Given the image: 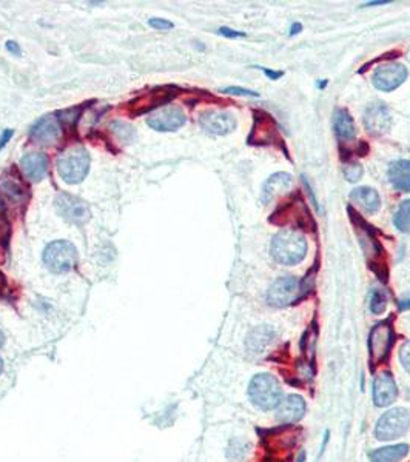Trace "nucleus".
<instances>
[{"instance_id":"1","label":"nucleus","mask_w":410,"mask_h":462,"mask_svg":"<svg viewBox=\"0 0 410 462\" xmlns=\"http://www.w3.org/2000/svg\"><path fill=\"white\" fill-rule=\"evenodd\" d=\"M248 399L261 411L274 410L283 399V388L270 373L255 374L248 384Z\"/></svg>"},{"instance_id":"2","label":"nucleus","mask_w":410,"mask_h":462,"mask_svg":"<svg viewBox=\"0 0 410 462\" xmlns=\"http://www.w3.org/2000/svg\"><path fill=\"white\" fill-rule=\"evenodd\" d=\"M272 256L283 265L299 264L307 255V240L304 234L295 230L279 231L272 240Z\"/></svg>"},{"instance_id":"3","label":"nucleus","mask_w":410,"mask_h":462,"mask_svg":"<svg viewBox=\"0 0 410 462\" xmlns=\"http://www.w3.org/2000/svg\"><path fill=\"white\" fill-rule=\"evenodd\" d=\"M90 170V154L85 148H71L57 159L59 176L66 183L82 182Z\"/></svg>"},{"instance_id":"4","label":"nucleus","mask_w":410,"mask_h":462,"mask_svg":"<svg viewBox=\"0 0 410 462\" xmlns=\"http://www.w3.org/2000/svg\"><path fill=\"white\" fill-rule=\"evenodd\" d=\"M410 430V410L398 407L385 411L378 419L375 436L378 441H394Z\"/></svg>"},{"instance_id":"5","label":"nucleus","mask_w":410,"mask_h":462,"mask_svg":"<svg viewBox=\"0 0 410 462\" xmlns=\"http://www.w3.org/2000/svg\"><path fill=\"white\" fill-rule=\"evenodd\" d=\"M44 262L53 273H66L77 264V250L68 240H54L44 251Z\"/></svg>"},{"instance_id":"6","label":"nucleus","mask_w":410,"mask_h":462,"mask_svg":"<svg viewBox=\"0 0 410 462\" xmlns=\"http://www.w3.org/2000/svg\"><path fill=\"white\" fill-rule=\"evenodd\" d=\"M395 335L394 329H392L390 322H379L373 326L369 337V351H370V361L372 367L383 363L392 350L394 345Z\"/></svg>"},{"instance_id":"7","label":"nucleus","mask_w":410,"mask_h":462,"mask_svg":"<svg viewBox=\"0 0 410 462\" xmlns=\"http://www.w3.org/2000/svg\"><path fill=\"white\" fill-rule=\"evenodd\" d=\"M57 213L71 224H85L91 218L90 207L81 197L70 193H60L56 197Z\"/></svg>"},{"instance_id":"8","label":"nucleus","mask_w":410,"mask_h":462,"mask_svg":"<svg viewBox=\"0 0 410 462\" xmlns=\"http://www.w3.org/2000/svg\"><path fill=\"white\" fill-rule=\"evenodd\" d=\"M407 74V68L401 64H385L376 68L372 82L379 91L390 92L404 84Z\"/></svg>"},{"instance_id":"9","label":"nucleus","mask_w":410,"mask_h":462,"mask_svg":"<svg viewBox=\"0 0 410 462\" xmlns=\"http://www.w3.org/2000/svg\"><path fill=\"white\" fill-rule=\"evenodd\" d=\"M187 117L183 114V111L179 107H164L161 110H157L156 113H153L149 119H146V123L149 127L156 129V131L161 133H168V131H176L179 129L183 123H185Z\"/></svg>"},{"instance_id":"10","label":"nucleus","mask_w":410,"mask_h":462,"mask_svg":"<svg viewBox=\"0 0 410 462\" xmlns=\"http://www.w3.org/2000/svg\"><path fill=\"white\" fill-rule=\"evenodd\" d=\"M299 283L293 276H283L274 281L267 293V302L272 307H287L296 299Z\"/></svg>"},{"instance_id":"11","label":"nucleus","mask_w":410,"mask_h":462,"mask_svg":"<svg viewBox=\"0 0 410 462\" xmlns=\"http://www.w3.org/2000/svg\"><path fill=\"white\" fill-rule=\"evenodd\" d=\"M372 398L373 404L379 409H385V407H390L395 402L398 398V385L390 372L379 373L373 381Z\"/></svg>"},{"instance_id":"12","label":"nucleus","mask_w":410,"mask_h":462,"mask_svg":"<svg viewBox=\"0 0 410 462\" xmlns=\"http://www.w3.org/2000/svg\"><path fill=\"white\" fill-rule=\"evenodd\" d=\"M199 125L210 134L225 136L236 128V119L227 111H205L199 116Z\"/></svg>"},{"instance_id":"13","label":"nucleus","mask_w":410,"mask_h":462,"mask_svg":"<svg viewBox=\"0 0 410 462\" xmlns=\"http://www.w3.org/2000/svg\"><path fill=\"white\" fill-rule=\"evenodd\" d=\"M389 108L383 102L370 103L364 113V127L370 134H383L390 128Z\"/></svg>"},{"instance_id":"14","label":"nucleus","mask_w":410,"mask_h":462,"mask_svg":"<svg viewBox=\"0 0 410 462\" xmlns=\"http://www.w3.org/2000/svg\"><path fill=\"white\" fill-rule=\"evenodd\" d=\"M60 134V122L54 116H45L29 129V138L39 145H51Z\"/></svg>"},{"instance_id":"15","label":"nucleus","mask_w":410,"mask_h":462,"mask_svg":"<svg viewBox=\"0 0 410 462\" xmlns=\"http://www.w3.org/2000/svg\"><path fill=\"white\" fill-rule=\"evenodd\" d=\"M305 415V400L298 394H289L281 399L277 407V421L281 424H296Z\"/></svg>"},{"instance_id":"16","label":"nucleus","mask_w":410,"mask_h":462,"mask_svg":"<svg viewBox=\"0 0 410 462\" xmlns=\"http://www.w3.org/2000/svg\"><path fill=\"white\" fill-rule=\"evenodd\" d=\"M277 134L278 129L274 120L268 114L258 111V113H256L253 131L248 138V144H258V145L272 144V142L277 140Z\"/></svg>"},{"instance_id":"17","label":"nucleus","mask_w":410,"mask_h":462,"mask_svg":"<svg viewBox=\"0 0 410 462\" xmlns=\"http://www.w3.org/2000/svg\"><path fill=\"white\" fill-rule=\"evenodd\" d=\"M277 337V331L270 325H258L248 333L246 339L247 350L253 355H261L270 347Z\"/></svg>"},{"instance_id":"18","label":"nucleus","mask_w":410,"mask_h":462,"mask_svg":"<svg viewBox=\"0 0 410 462\" xmlns=\"http://www.w3.org/2000/svg\"><path fill=\"white\" fill-rule=\"evenodd\" d=\"M22 170L33 182H40L48 171V157L42 153H28L21 159Z\"/></svg>"},{"instance_id":"19","label":"nucleus","mask_w":410,"mask_h":462,"mask_svg":"<svg viewBox=\"0 0 410 462\" xmlns=\"http://www.w3.org/2000/svg\"><path fill=\"white\" fill-rule=\"evenodd\" d=\"M292 176L289 172H277L267 179V182L262 187L261 199L264 203H270L273 199H277L278 196L285 193L292 185Z\"/></svg>"},{"instance_id":"20","label":"nucleus","mask_w":410,"mask_h":462,"mask_svg":"<svg viewBox=\"0 0 410 462\" xmlns=\"http://www.w3.org/2000/svg\"><path fill=\"white\" fill-rule=\"evenodd\" d=\"M389 181L398 191H410V160L401 159L392 162L389 166Z\"/></svg>"},{"instance_id":"21","label":"nucleus","mask_w":410,"mask_h":462,"mask_svg":"<svg viewBox=\"0 0 410 462\" xmlns=\"http://www.w3.org/2000/svg\"><path fill=\"white\" fill-rule=\"evenodd\" d=\"M350 199L357 203L358 207L363 208L366 213H376L379 209V205H381V199H379L376 190H373L370 187L355 188L350 193Z\"/></svg>"},{"instance_id":"22","label":"nucleus","mask_w":410,"mask_h":462,"mask_svg":"<svg viewBox=\"0 0 410 462\" xmlns=\"http://www.w3.org/2000/svg\"><path fill=\"white\" fill-rule=\"evenodd\" d=\"M409 454L407 444H396V446L381 447L369 453L370 462H400Z\"/></svg>"},{"instance_id":"23","label":"nucleus","mask_w":410,"mask_h":462,"mask_svg":"<svg viewBox=\"0 0 410 462\" xmlns=\"http://www.w3.org/2000/svg\"><path fill=\"white\" fill-rule=\"evenodd\" d=\"M333 128L336 136L342 140H352L355 138V134H357V128H355V122L350 113L342 108H338L335 111Z\"/></svg>"},{"instance_id":"24","label":"nucleus","mask_w":410,"mask_h":462,"mask_svg":"<svg viewBox=\"0 0 410 462\" xmlns=\"http://www.w3.org/2000/svg\"><path fill=\"white\" fill-rule=\"evenodd\" d=\"M0 188L5 194L8 196V199L11 202H17L21 203L22 201L27 199V188L17 181L16 177H3L2 182H0Z\"/></svg>"},{"instance_id":"25","label":"nucleus","mask_w":410,"mask_h":462,"mask_svg":"<svg viewBox=\"0 0 410 462\" xmlns=\"http://www.w3.org/2000/svg\"><path fill=\"white\" fill-rule=\"evenodd\" d=\"M396 230L402 233H410V199L404 201L394 218Z\"/></svg>"},{"instance_id":"26","label":"nucleus","mask_w":410,"mask_h":462,"mask_svg":"<svg viewBox=\"0 0 410 462\" xmlns=\"http://www.w3.org/2000/svg\"><path fill=\"white\" fill-rule=\"evenodd\" d=\"M250 444L244 439H240V437H235L231 439L229 447H227V458L231 461H240L244 456L248 453Z\"/></svg>"},{"instance_id":"27","label":"nucleus","mask_w":410,"mask_h":462,"mask_svg":"<svg viewBox=\"0 0 410 462\" xmlns=\"http://www.w3.org/2000/svg\"><path fill=\"white\" fill-rule=\"evenodd\" d=\"M387 294L383 290H373L370 293V302H369V307H370V311L373 314H381L385 311V308H387Z\"/></svg>"},{"instance_id":"28","label":"nucleus","mask_w":410,"mask_h":462,"mask_svg":"<svg viewBox=\"0 0 410 462\" xmlns=\"http://www.w3.org/2000/svg\"><path fill=\"white\" fill-rule=\"evenodd\" d=\"M342 172H344V177L348 182H357L363 176V166L357 162H348L344 165Z\"/></svg>"},{"instance_id":"29","label":"nucleus","mask_w":410,"mask_h":462,"mask_svg":"<svg viewBox=\"0 0 410 462\" xmlns=\"http://www.w3.org/2000/svg\"><path fill=\"white\" fill-rule=\"evenodd\" d=\"M11 236V225L7 216L0 213V244L7 245Z\"/></svg>"},{"instance_id":"30","label":"nucleus","mask_w":410,"mask_h":462,"mask_svg":"<svg viewBox=\"0 0 410 462\" xmlns=\"http://www.w3.org/2000/svg\"><path fill=\"white\" fill-rule=\"evenodd\" d=\"M112 127H113L114 131L119 134V138H120V139H124V140H130V139H131V136H133V129H131V127H128L127 123H122V122H114Z\"/></svg>"},{"instance_id":"31","label":"nucleus","mask_w":410,"mask_h":462,"mask_svg":"<svg viewBox=\"0 0 410 462\" xmlns=\"http://www.w3.org/2000/svg\"><path fill=\"white\" fill-rule=\"evenodd\" d=\"M400 361L406 372L410 374V341L402 345L400 350Z\"/></svg>"},{"instance_id":"32","label":"nucleus","mask_w":410,"mask_h":462,"mask_svg":"<svg viewBox=\"0 0 410 462\" xmlns=\"http://www.w3.org/2000/svg\"><path fill=\"white\" fill-rule=\"evenodd\" d=\"M149 23H150L151 28L159 29V31H167V29L173 28V23L168 22V21H165V18H151V21Z\"/></svg>"},{"instance_id":"33","label":"nucleus","mask_w":410,"mask_h":462,"mask_svg":"<svg viewBox=\"0 0 410 462\" xmlns=\"http://www.w3.org/2000/svg\"><path fill=\"white\" fill-rule=\"evenodd\" d=\"M225 92H229V94H235V96H253V97H258L259 94L255 91H250L246 88H238V86H229V88L224 90Z\"/></svg>"},{"instance_id":"34","label":"nucleus","mask_w":410,"mask_h":462,"mask_svg":"<svg viewBox=\"0 0 410 462\" xmlns=\"http://www.w3.org/2000/svg\"><path fill=\"white\" fill-rule=\"evenodd\" d=\"M219 34H222L225 37H230V39H236V37L246 36L244 33H240V31H235V29H230V28H221V29H219Z\"/></svg>"},{"instance_id":"35","label":"nucleus","mask_w":410,"mask_h":462,"mask_svg":"<svg viewBox=\"0 0 410 462\" xmlns=\"http://www.w3.org/2000/svg\"><path fill=\"white\" fill-rule=\"evenodd\" d=\"M13 134H14L13 129H5V131L2 133V138H0V150L8 144L11 138H13Z\"/></svg>"},{"instance_id":"36","label":"nucleus","mask_w":410,"mask_h":462,"mask_svg":"<svg viewBox=\"0 0 410 462\" xmlns=\"http://www.w3.org/2000/svg\"><path fill=\"white\" fill-rule=\"evenodd\" d=\"M7 49H8L10 53H13V54H16V55H19V54H21V48H19V45H17V43L13 42V40H8V42H7Z\"/></svg>"},{"instance_id":"37","label":"nucleus","mask_w":410,"mask_h":462,"mask_svg":"<svg viewBox=\"0 0 410 462\" xmlns=\"http://www.w3.org/2000/svg\"><path fill=\"white\" fill-rule=\"evenodd\" d=\"M329 437H330V431L327 430V431H326V435H324V441H322V444H321V448H320V456H321L324 452H326V447H327Z\"/></svg>"},{"instance_id":"38","label":"nucleus","mask_w":410,"mask_h":462,"mask_svg":"<svg viewBox=\"0 0 410 462\" xmlns=\"http://www.w3.org/2000/svg\"><path fill=\"white\" fill-rule=\"evenodd\" d=\"M264 73H266L267 76L270 77L272 80H274V79H279L281 76H283V73H281V71H272V70H267V68H266V70H264Z\"/></svg>"},{"instance_id":"39","label":"nucleus","mask_w":410,"mask_h":462,"mask_svg":"<svg viewBox=\"0 0 410 462\" xmlns=\"http://www.w3.org/2000/svg\"><path fill=\"white\" fill-rule=\"evenodd\" d=\"M400 308H401V310H409V308H410V298L401 299L400 300Z\"/></svg>"},{"instance_id":"40","label":"nucleus","mask_w":410,"mask_h":462,"mask_svg":"<svg viewBox=\"0 0 410 462\" xmlns=\"http://www.w3.org/2000/svg\"><path fill=\"white\" fill-rule=\"evenodd\" d=\"M298 29H301V25L295 23V25H293V28H292V34H296Z\"/></svg>"},{"instance_id":"41","label":"nucleus","mask_w":410,"mask_h":462,"mask_svg":"<svg viewBox=\"0 0 410 462\" xmlns=\"http://www.w3.org/2000/svg\"><path fill=\"white\" fill-rule=\"evenodd\" d=\"M295 462H305V452H301Z\"/></svg>"},{"instance_id":"42","label":"nucleus","mask_w":410,"mask_h":462,"mask_svg":"<svg viewBox=\"0 0 410 462\" xmlns=\"http://www.w3.org/2000/svg\"><path fill=\"white\" fill-rule=\"evenodd\" d=\"M385 3H389V2H385V0H381V2H372V3H367L366 6H373V5H385Z\"/></svg>"},{"instance_id":"43","label":"nucleus","mask_w":410,"mask_h":462,"mask_svg":"<svg viewBox=\"0 0 410 462\" xmlns=\"http://www.w3.org/2000/svg\"><path fill=\"white\" fill-rule=\"evenodd\" d=\"M2 372H3V359L0 357V374H2Z\"/></svg>"}]
</instances>
